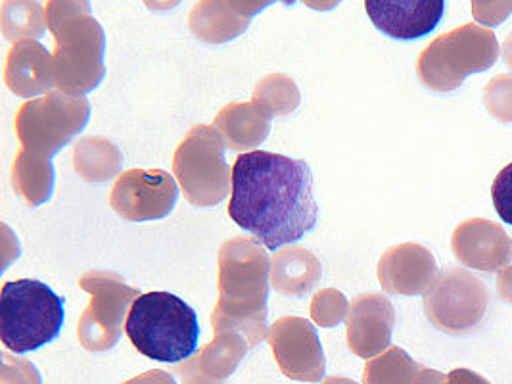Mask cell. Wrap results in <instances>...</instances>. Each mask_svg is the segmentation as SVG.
<instances>
[{"mask_svg":"<svg viewBox=\"0 0 512 384\" xmlns=\"http://www.w3.org/2000/svg\"><path fill=\"white\" fill-rule=\"evenodd\" d=\"M229 217L271 252L302 240L319 219L311 169L275 152L240 154L233 164Z\"/></svg>","mask_w":512,"mask_h":384,"instance_id":"1","label":"cell"},{"mask_svg":"<svg viewBox=\"0 0 512 384\" xmlns=\"http://www.w3.org/2000/svg\"><path fill=\"white\" fill-rule=\"evenodd\" d=\"M269 275L271 260L259 240L236 237L219 248V296L211 313L215 335L236 333L250 348L267 338Z\"/></svg>","mask_w":512,"mask_h":384,"instance_id":"2","label":"cell"},{"mask_svg":"<svg viewBox=\"0 0 512 384\" xmlns=\"http://www.w3.org/2000/svg\"><path fill=\"white\" fill-rule=\"evenodd\" d=\"M125 333L142 356L177 365L196 352L200 323L185 300L158 290L140 294L133 302Z\"/></svg>","mask_w":512,"mask_h":384,"instance_id":"3","label":"cell"},{"mask_svg":"<svg viewBox=\"0 0 512 384\" xmlns=\"http://www.w3.org/2000/svg\"><path fill=\"white\" fill-rule=\"evenodd\" d=\"M70 6V0H52L48 6V24L56 35L54 87L68 95L83 96L104 79V33L94 20H71Z\"/></svg>","mask_w":512,"mask_h":384,"instance_id":"4","label":"cell"},{"mask_svg":"<svg viewBox=\"0 0 512 384\" xmlns=\"http://www.w3.org/2000/svg\"><path fill=\"white\" fill-rule=\"evenodd\" d=\"M64 298L35 279L8 281L0 290V340L6 350H39L64 327Z\"/></svg>","mask_w":512,"mask_h":384,"instance_id":"5","label":"cell"},{"mask_svg":"<svg viewBox=\"0 0 512 384\" xmlns=\"http://www.w3.org/2000/svg\"><path fill=\"white\" fill-rule=\"evenodd\" d=\"M499 58L495 35L478 24H465L443 33L422 50L417 73L424 87L451 93L468 75L486 72Z\"/></svg>","mask_w":512,"mask_h":384,"instance_id":"6","label":"cell"},{"mask_svg":"<svg viewBox=\"0 0 512 384\" xmlns=\"http://www.w3.org/2000/svg\"><path fill=\"white\" fill-rule=\"evenodd\" d=\"M227 144L215 127L196 125L173 156V175L190 204L210 208L227 198L233 173L225 160Z\"/></svg>","mask_w":512,"mask_h":384,"instance_id":"7","label":"cell"},{"mask_svg":"<svg viewBox=\"0 0 512 384\" xmlns=\"http://www.w3.org/2000/svg\"><path fill=\"white\" fill-rule=\"evenodd\" d=\"M91 118V104L85 96L52 91L29 98L16 114L14 129L24 150L54 156L77 137Z\"/></svg>","mask_w":512,"mask_h":384,"instance_id":"8","label":"cell"},{"mask_svg":"<svg viewBox=\"0 0 512 384\" xmlns=\"http://www.w3.org/2000/svg\"><path fill=\"white\" fill-rule=\"evenodd\" d=\"M79 287L91 294L89 308L77 325V338L89 352L112 350L123 331V317L140 296L112 271H89L79 279Z\"/></svg>","mask_w":512,"mask_h":384,"instance_id":"9","label":"cell"},{"mask_svg":"<svg viewBox=\"0 0 512 384\" xmlns=\"http://www.w3.org/2000/svg\"><path fill=\"white\" fill-rule=\"evenodd\" d=\"M488 287L466 269H447L424 292L428 321L447 335L470 333L488 312Z\"/></svg>","mask_w":512,"mask_h":384,"instance_id":"10","label":"cell"},{"mask_svg":"<svg viewBox=\"0 0 512 384\" xmlns=\"http://www.w3.org/2000/svg\"><path fill=\"white\" fill-rule=\"evenodd\" d=\"M179 187L163 169H129L117 177L110 204L125 221H154L169 216L177 204Z\"/></svg>","mask_w":512,"mask_h":384,"instance_id":"11","label":"cell"},{"mask_svg":"<svg viewBox=\"0 0 512 384\" xmlns=\"http://www.w3.org/2000/svg\"><path fill=\"white\" fill-rule=\"evenodd\" d=\"M269 346L284 377L319 383L325 377V352L315 327L303 317H282L269 327Z\"/></svg>","mask_w":512,"mask_h":384,"instance_id":"12","label":"cell"},{"mask_svg":"<svg viewBox=\"0 0 512 384\" xmlns=\"http://www.w3.org/2000/svg\"><path fill=\"white\" fill-rule=\"evenodd\" d=\"M346 325L351 352L363 360H373L390 348L396 327L394 304L378 292L359 294L350 304Z\"/></svg>","mask_w":512,"mask_h":384,"instance_id":"13","label":"cell"},{"mask_svg":"<svg viewBox=\"0 0 512 384\" xmlns=\"http://www.w3.org/2000/svg\"><path fill=\"white\" fill-rule=\"evenodd\" d=\"M374 27L397 41L430 35L442 22L445 0H365Z\"/></svg>","mask_w":512,"mask_h":384,"instance_id":"14","label":"cell"},{"mask_svg":"<svg viewBox=\"0 0 512 384\" xmlns=\"http://www.w3.org/2000/svg\"><path fill=\"white\" fill-rule=\"evenodd\" d=\"M451 248L461 264L484 273L501 271L512 260V240L507 231L480 217L463 221L455 229Z\"/></svg>","mask_w":512,"mask_h":384,"instance_id":"15","label":"cell"},{"mask_svg":"<svg viewBox=\"0 0 512 384\" xmlns=\"http://www.w3.org/2000/svg\"><path fill=\"white\" fill-rule=\"evenodd\" d=\"M440 277L434 254L415 242L390 248L378 262V281L390 294H424Z\"/></svg>","mask_w":512,"mask_h":384,"instance_id":"16","label":"cell"},{"mask_svg":"<svg viewBox=\"0 0 512 384\" xmlns=\"http://www.w3.org/2000/svg\"><path fill=\"white\" fill-rule=\"evenodd\" d=\"M250 344L236 333H217L210 344L175 365L181 384H225L236 371Z\"/></svg>","mask_w":512,"mask_h":384,"instance_id":"17","label":"cell"},{"mask_svg":"<svg viewBox=\"0 0 512 384\" xmlns=\"http://www.w3.org/2000/svg\"><path fill=\"white\" fill-rule=\"evenodd\" d=\"M4 83L16 96L33 98L54 87V70L47 50L37 43H20L10 50Z\"/></svg>","mask_w":512,"mask_h":384,"instance_id":"18","label":"cell"},{"mask_svg":"<svg viewBox=\"0 0 512 384\" xmlns=\"http://www.w3.org/2000/svg\"><path fill=\"white\" fill-rule=\"evenodd\" d=\"M213 127L231 150H248L263 143L271 131L267 116L254 100L231 102L213 120Z\"/></svg>","mask_w":512,"mask_h":384,"instance_id":"19","label":"cell"},{"mask_svg":"<svg viewBox=\"0 0 512 384\" xmlns=\"http://www.w3.org/2000/svg\"><path fill=\"white\" fill-rule=\"evenodd\" d=\"M323 265L307 248L290 246L273 254L271 285L284 296H305L321 283Z\"/></svg>","mask_w":512,"mask_h":384,"instance_id":"20","label":"cell"},{"mask_svg":"<svg viewBox=\"0 0 512 384\" xmlns=\"http://www.w3.org/2000/svg\"><path fill=\"white\" fill-rule=\"evenodd\" d=\"M54 177V166L47 156L22 148L14 158L12 187L31 208H37L50 200L54 191Z\"/></svg>","mask_w":512,"mask_h":384,"instance_id":"21","label":"cell"},{"mask_svg":"<svg viewBox=\"0 0 512 384\" xmlns=\"http://www.w3.org/2000/svg\"><path fill=\"white\" fill-rule=\"evenodd\" d=\"M123 164V154L116 144L102 137H89L75 144L73 168L89 183H104L116 177Z\"/></svg>","mask_w":512,"mask_h":384,"instance_id":"22","label":"cell"},{"mask_svg":"<svg viewBox=\"0 0 512 384\" xmlns=\"http://www.w3.org/2000/svg\"><path fill=\"white\" fill-rule=\"evenodd\" d=\"M422 365L413 360L399 346H390L386 352L367 361L363 369V384H413Z\"/></svg>","mask_w":512,"mask_h":384,"instance_id":"23","label":"cell"},{"mask_svg":"<svg viewBox=\"0 0 512 384\" xmlns=\"http://www.w3.org/2000/svg\"><path fill=\"white\" fill-rule=\"evenodd\" d=\"M257 106L271 118H284L300 106V89L286 75H269L256 85L254 98Z\"/></svg>","mask_w":512,"mask_h":384,"instance_id":"24","label":"cell"},{"mask_svg":"<svg viewBox=\"0 0 512 384\" xmlns=\"http://www.w3.org/2000/svg\"><path fill=\"white\" fill-rule=\"evenodd\" d=\"M190 22L192 31L208 43L229 41L248 27V22L234 20L231 14L223 10V6L215 4V0H204L202 4H198Z\"/></svg>","mask_w":512,"mask_h":384,"instance_id":"25","label":"cell"},{"mask_svg":"<svg viewBox=\"0 0 512 384\" xmlns=\"http://www.w3.org/2000/svg\"><path fill=\"white\" fill-rule=\"evenodd\" d=\"M350 312V304L346 296L334 288L319 290L311 300V319L319 327H336L342 323Z\"/></svg>","mask_w":512,"mask_h":384,"instance_id":"26","label":"cell"},{"mask_svg":"<svg viewBox=\"0 0 512 384\" xmlns=\"http://www.w3.org/2000/svg\"><path fill=\"white\" fill-rule=\"evenodd\" d=\"M484 104L493 118L503 123L512 121V77L497 75L484 89Z\"/></svg>","mask_w":512,"mask_h":384,"instance_id":"27","label":"cell"},{"mask_svg":"<svg viewBox=\"0 0 512 384\" xmlns=\"http://www.w3.org/2000/svg\"><path fill=\"white\" fill-rule=\"evenodd\" d=\"M493 206L499 217L512 225V162L507 168L501 169L491 187Z\"/></svg>","mask_w":512,"mask_h":384,"instance_id":"28","label":"cell"},{"mask_svg":"<svg viewBox=\"0 0 512 384\" xmlns=\"http://www.w3.org/2000/svg\"><path fill=\"white\" fill-rule=\"evenodd\" d=\"M2 384H41L39 371L22 358H12L8 352L2 354Z\"/></svg>","mask_w":512,"mask_h":384,"instance_id":"29","label":"cell"},{"mask_svg":"<svg viewBox=\"0 0 512 384\" xmlns=\"http://www.w3.org/2000/svg\"><path fill=\"white\" fill-rule=\"evenodd\" d=\"M472 16L480 24L495 27L503 24L512 12V0H470Z\"/></svg>","mask_w":512,"mask_h":384,"instance_id":"30","label":"cell"},{"mask_svg":"<svg viewBox=\"0 0 512 384\" xmlns=\"http://www.w3.org/2000/svg\"><path fill=\"white\" fill-rule=\"evenodd\" d=\"M443 384H491L486 377L470 371V369H453L445 375Z\"/></svg>","mask_w":512,"mask_h":384,"instance_id":"31","label":"cell"},{"mask_svg":"<svg viewBox=\"0 0 512 384\" xmlns=\"http://www.w3.org/2000/svg\"><path fill=\"white\" fill-rule=\"evenodd\" d=\"M121 384H177L175 383V379H173V375H169L167 371H162V369H152V371H146V373H142L139 377H133V379H129V381H125V383Z\"/></svg>","mask_w":512,"mask_h":384,"instance_id":"32","label":"cell"},{"mask_svg":"<svg viewBox=\"0 0 512 384\" xmlns=\"http://www.w3.org/2000/svg\"><path fill=\"white\" fill-rule=\"evenodd\" d=\"M497 292L499 296L512 304V264L507 265L505 269L499 271V277H497Z\"/></svg>","mask_w":512,"mask_h":384,"instance_id":"33","label":"cell"},{"mask_svg":"<svg viewBox=\"0 0 512 384\" xmlns=\"http://www.w3.org/2000/svg\"><path fill=\"white\" fill-rule=\"evenodd\" d=\"M443 381H445L443 373L434 371V369H428V367H422L413 384H443Z\"/></svg>","mask_w":512,"mask_h":384,"instance_id":"34","label":"cell"},{"mask_svg":"<svg viewBox=\"0 0 512 384\" xmlns=\"http://www.w3.org/2000/svg\"><path fill=\"white\" fill-rule=\"evenodd\" d=\"M505 60L512 70V35H509V39L505 41Z\"/></svg>","mask_w":512,"mask_h":384,"instance_id":"35","label":"cell"},{"mask_svg":"<svg viewBox=\"0 0 512 384\" xmlns=\"http://www.w3.org/2000/svg\"><path fill=\"white\" fill-rule=\"evenodd\" d=\"M321 384H357L355 381H351V379H346V377H328Z\"/></svg>","mask_w":512,"mask_h":384,"instance_id":"36","label":"cell"}]
</instances>
